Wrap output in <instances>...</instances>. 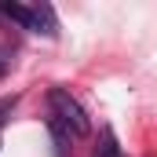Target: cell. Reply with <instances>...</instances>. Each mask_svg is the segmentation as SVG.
I'll use <instances>...</instances> for the list:
<instances>
[{"instance_id": "277c9868", "label": "cell", "mask_w": 157, "mask_h": 157, "mask_svg": "<svg viewBox=\"0 0 157 157\" xmlns=\"http://www.w3.org/2000/svg\"><path fill=\"white\" fill-rule=\"evenodd\" d=\"M15 110V99H0V124H4V117Z\"/></svg>"}, {"instance_id": "3957f363", "label": "cell", "mask_w": 157, "mask_h": 157, "mask_svg": "<svg viewBox=\"0 0 157 157\" xmlns=\"http://www.w3.org/2000/svg\"><path fill=\"white\" fill-rule=\"evenodd\" d=\"M91 157H124L121 146H117V139H113V132H102V143H99V150Z\"/></svg>"}, {"instance_id": "6da1fadb", "label": "cell", "mask_w": 157, "mask_h": 157, "mask_svg": "<svg viewBox=\"0 0 157 157\" xmlns=\"http://www.w3.org/2000/svg\"><path fill=\"white\" fill-rule=\"evenodd\" d=\"M48 110H51V117L59 121L73 139H88L91 135V121L84 113V106H80L66 88H51L48 91Z\"/></svg>"}, {"instance_id": "7a4b0ae2", "label": "cell", "mask_w": 157, "mask_h": 157, "mask_svg": "<svg viewBox=\"0 0 157 157\" xmlns=\"http://www.w3.org/2000/svg\"><path fill=\"white\" fill-rule=\"evenodd\" d=\"M33 33L59 37V22H55V11H51V4H33Z\"/></svg>"}, {"instance_id": "5b68a950", "label": "cell", "mask_w": 157, "mask_h": 157, "mask_svg": "<svg viewBox=\"0 0 157 157\" xmlns=\"http://www.w3.org/2000/svg\"><path fill=\"white\" fill-rule=\"evenodd\" d=\"M4 73H7V62H4V59H0V80H4Z\"/></svg>"}]
</instances>
